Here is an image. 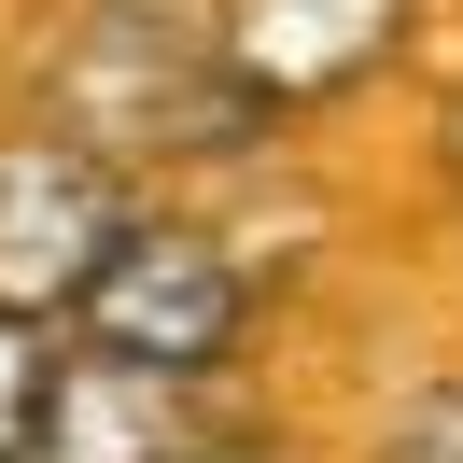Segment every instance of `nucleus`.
Segmentation results:
<instances>
[{
    "label": "nucleus",
    "instance_id": "obj_2",
    "mask_svg": "<svg viewBox=\"0 0 463 463\" xmlns=\"http://www.w3.org/2000/svg\"><path fill=\"white\" fill-rule=\"evenodd\" d=\"M253 323H267L253 253H239L211 211L141 197L127 239H113V267H99L85 309H71V337H85V351H127V365H169V379H239Z\"/></svg>",
    "mask_w": 463,
    "mask_h": 463
},
{
    "label": "nucleus",
    "instance_id": "obj_5",
    "mask_svg": "<svg viewBox=\"0 0 463 463\" xmlns=\"http://www.w3.org/2000/svg\"><path fill=\"white\" fill-rule=\"evenodd\" d=\"M211 435H225V379H169V365H127V351L57 337L29 463H197Z\"/></svg>",
    "mask_w": 463,
    "mask_h": 463
},
{
    "label": "nucleus",
    "instance_id": "obj_1",
    "mask_svg": "<svg viewBox=\"0 0 463 463\" xmlns=\"http://www.w3.org/2000/svg\"><path fill=\"white\" fill-rule=\"evenodd\" d=\"M43 113L85 127L127 183H155V197H169L183 169H225V155L281 141V127L225 85L211 14H141V0H99L85 29H71V57L43 71Z\"/></svg>",
    "mask_w": 463,
    "mask_h": 463
},
{
    "label": "nucleus",
    "instance_id": "obj_4",
    "mask_svg": "<svg viewBox=\"0 0 463 463\" xmlns=\"http://www.w3.org/2000/svg\"><path fill=\"white\" fill-rule=\"evenodd\" d=\"M435 0H211V57L267 127L351 113L365 85H393Z\"/></svg>",
    "mask_w": 463,
    "mask_h": 463
},
{
    "label": "nucleus",
    "instance_id": "obj_3",
    "mask_svg": "<svg viewBox=\"0 0 463 463\" xmlns=\"http://www.w3.org/2000/svg\"><path fill=\"white\" fill-rule=\"evenodd\" d=\"M141 197H155V183H127L85 127L14 113V127H0V309L71 337V309H85V281L113 267V239H127Z\"/></svg>",
    "mask_w": 463,
    "mask_h": 463
},
{
    "label": "nucleus",
    "instance_id": "obj_6",
    "mask_svg": "<svg viewBox=\"0 0 463 463\" xmlns=\"http://www.w3.org/2000/svg\"><path fill=\"white\" fill-rule=\"evenodd\" d=\"M351 463H463V365L393 379V393L365 407V435H351Z\"/></svg>",
    "mask_w": 463,
    "mask_h": 463
},
{
    "label": "nucleus",
    "instance_id": "obj_7",
    "mask_svg": "<svg viewBox=\"0 0 463 463\" xmlns=\"http://www.w3.org/2000/svg\"><path fill=\"white\" fill-rule=\"evenodd\" d=\"M43 379H57V323H14V309H0V463H29Z\"/></svg>",
    "mask_w": 463,
    "mask_h": 463
}]
</instances>
